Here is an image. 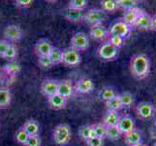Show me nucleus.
<instances>
[{"label": "nucleus", "instance_id": "nucleus-13", "mask_svg": "<svg viewBox=\"0 0 156 146\" xmlns=\"http://www.w3.org/2000/svg\"><path fill=\"white\" fill-rule=\"evenodd\" d=\"M58 81L55 79H46L41 85V93L47 97L57 94Z\"/></svg>", "mask_w": 156, "mask_h": 146}, {"label": "nucleus", "instance_id": "nucleus-8", "mask_svg": "<svg viewBox=\"0 0 156 146\" xmlns=\"http://www.w3.org/2000/svg\"><path fill=\"white\" fill-rule=\"evenodd\" d=\"M131 30H132L131 26L126 24L122 20L115 21V23H112L111 24L109 29H108L109 35H116V36L122 37V38H125V37L131 32Z\"/></svg>", "mask_w": 156, "mask_h": 146}, {"label": "nucleus", "instance_id": "nucleus-11", "mask_svg": "<svg viewBox=\"0 0 156 146\" xmlns=\"http://www.w3.org/2000/svg\"><path fill=\"white\" fill-rule=\"evenodd\" d=\"M95 88V84L90 78H80L75 84L74 91L79 95H87L91 93Z\"/></svg>", "mask_w": 156, "mask_h": 146}, {"label": "nucleus", "instance_id": "nucleus-1", "mask_svg": "<svg viewBox=\"0 0 156 146\" xmlns=\"http://www.w3.org/2000/svg\"><path fill=\"white\" fill-rule=\"evenodd\" d=\"M150 68H151L150 59L146 54H136L130 59L131 74L138 80L146 79L150 73Z\"/></svg>", "mask_w": 156, "mask_h": 146}, {"label": "nucleus", "instance_id": "nucleus-37", "mask_svg": "<svg viewBox=\"0 0 156 146\" xmlns=\"http://www.w3.org/2000/svg\"><path fill=\"white\" fill-rule=\"evenodd\" d=\"M108 42H110L112 46H115L117 49H120L124 45V38L116 35H109L108 36Z\"/></svg>", "mask_w": 156, "mask_h": 146}, {"label": "nucleus", "instance_id": "nucleus-18", "mask_svg": "<svg viewBox=\"0 0 156 146\" xmlns=\"http://www.w3.org/2000/svg\"><path fill=\"white\" fill-rule=\"evenodd\" d=\"M123 137L127 146H136L143 143V133L138 129H134L132 132L124 134Z\"/></svg>", "mask_w": 156, "mask_h": 146}, {"label": "nucleus", "instance_id": "nucleus-29", "mask_svg": "<svg viewBox=\"0 0 156 146\" xmlns=\"http://www.w3.org/2000/svg\"><path fill=\"white\" fill-rule=\"evenodd\" d=\"M105 104H106L107 110H112V111L119 112L122 109L119 94H117L115 96L112 97V99H111L110 100H108L107 102H105Z\"/></svg>", "mask_w": 156, "mask_h": 146}, {"label": "nucleus", "instance_id": "nucleus-6", "mask_svg": "<svg viewBox=\"0 0 156 146\" xmlns=\"http://www.w3.org/2000/svg\"><path fill=\"white\" fill-rule=\"evenodd\" d=\"M136 114L143 121L149 120L155 114V106L150 101H141L136 106Z\"/></svg>", "mask_w": 156, "mask_h": 146}, {"label": "nucleus", "instance_id": "nucleus-33", "mask_svg": "<svg viewBox=\"0 0 156 146\" xmlns=\"http://www.w3.org/2000/svg\"><path fill=\"white\" fill-rule=\"evenodd\" d=\"M88 2L87 0H71L68 4V9L78 10V11H83L85 7L87 6Z\"/></svg>", "mask_w": 156, "mask_h": 146}, {"label": "nucleus", "instance_id": "nucleus-16", "mask_svg": "<svg viewBox=\"0 0 156 146\" xmlns=\"http://www.w3.org/2000/svg\"><path fill=\"white\" fill-rule=\"evenodd\" d=\"M142 11H143V9L139 8V7L124 11V12H123V15H122V21L129 26L133 28L134 24H135V23L137 21L138 18L140 17V15H141Z\"/></svg>", "mask_w": 156, "mask_h": 146}, {"label": "nucleus", "instance_id": "nucleus-32", "mask_svg": "<svg viewBox=\"0 0 156 146\" xmlns=\"http://www.w3.org/2000/svg\"><path fill=\"white\" fill-rule=\"evenodd\" d=\"M79 137L85 142L88 138L92 137V127L91 125H83L79 129Z\"/></svg>", "mask_w": 156, "mask_h": 146}, {"label": "nucleus", "instance_id": "nucleus-41", "mask_svg": "<svg viewBox=\"0 0 156 146\" xmlns=\"http://www.w3.org/2000/svg\"><path fill=\"white\" fill-rule=\"evenodd\" d=\"M33 1L32 0H16L14 2L15 6L19 8V9H25V8H28L30 7Z\"/></svg>", "mask_w": 156, "mask_h": 146}, {"label": "nucleus", "instance_id": "nucleus-15", "mask_svg": "<svg viewBox=\"0 0 156 146\" xmlns=\"http://www.w3.org/2000/svg\"><path fill=\"white\" fill-rule=\"evenodd\" d=\"M133 28H136L137 29L142 31L150 30V28H151V16L147 14V12H146L144 10H143Z\"/></svg>", "mask_w": 156, "mask_h": 146}, {"label": "nucleus", "instance_id": "nucleus-20", "mask_svg": "<svg viewBox=\"0 0 156 146\" xmlns=\"http://www.w3.org/2000/svg\"><path fill=\"white\" fill-rule=\"evenodd\" d=\"M120 114L117 111L107 110L103 118V124L105 126H117L118 121H119Z\"/></svg>", "mask_w": 156, "mask_h": 146}, {"label": "nucleus", "instance_id": "nucleus-3", "mask_svg": "<svg viewBox=\"0 0 156 146\" xmlns=\"http://www.w3.org/2000/svg\"><path fill=\"white\" fill-rule=\"evenodd\" d=\"M97 55L98 58L103 62H114L118 58L119 49L115 48L110 42L106 41L98 48Z\"/></svg>", "mask_w": 156, "mask_h": 146}, {"label": "nucleus", "instance_id": "nucleus-43", "mask_svg": "<svg viewBox=\"0 0 156 146\" xmlns=\"http://www.w3.org/2000/svg\"><path fill=\"white\" fill-rule=\"evenodd\" d=\"M150 30L156 31V14L151 16V28H150Z\"/></svg>", "mask_w": 156, "mask_h": 146}, {"label": "nucleus", "instance_id": "nucleus-2", "mask_svg": "<svg viewBox=\"0 0 156 146\" xmlns=\"http://www.w3.org/2000/svg\"><path fill=\"white\" fill-rule=\"evenodd\" d=\"M72 137V129L71 127L67 124H59L52 132V138L55 140V142L57 144L65 145L67 144Z\"/></svg>", "mask_w": 156, "mask_h": 146}, {"label": "nucleus", "instance_id": "nucleus-40", "mask_svg": "<svg viewBox=\"0 0 156 146\" xmlns=\"http://www.w3.org/2000/svg\"><path fill=\"white\" fill-rule=\"evenodd\" d=\"M87 146H104L105 142L104 139L98 138V137H90L85 141Z\"/></svg>", "mask_w": 156, "mask_h": 146}, {"label": "nucleus", "instance_id": "nucleus-45", "mask_svg": "<svg viewBox=\"0 0 156 146\" xmlns=\"http://www.w3.org/2000/svg\"><path fill=\"white\" fill-rule=\"evenodd\" d=\"M155 111H156V105H155Z\"/></svg>", "mask_w": 156, "mask_h": 146}, {"label": "nucleus", "instance_id": "nucleus-12", "mask_svg": "<svg viewBox=\"0 0 156 146\" xmlns=\"http://www.w3.org/2000/svg\"><path fill=\"white\" fill-rule=\"evenodd\" d=\"M55 48L52 43L47 38H41L36 42L34 46V51L37 57H43V56H49L52 49Z\"/></svg>", "mask_w": 156, "mask_h": 146}, {"label": "nucleus", "instance_id": "nucleus-19", "mask_svg": "<svg viewBox=\"0 0 156 146\" xmlns=\"http://www.w3.org/2000/svg\"><path fill=\"white\" fill-rule=\"evenodd\" d=\"M74 92V87L71 83V81L69 80H61L58 81V90L57 94L62 95L63 97L69 99L72 96Z\"/></svg>", "mask_w": 156, "mask_h": 146}, {"label": "nucleus", "instance_id": "nucleus-14", "mask_svg": "<svg viewBox=\"0 0 156 146\" xmlns=\"http://www.w3.org/2000/svg\"><path fill=\"white\" fill-rule=\"evenodd\" d=\"M89 35L95 41H103L109 36V31L104 24H96L90 28Z\"/></svg>", "mask_w": 156, "mask_h": 146}, {"label": "nucleus", "instance_id": "nucleus-21", "mask_svg": "<svg viewBox=\"0 0 156 146\" xmlns=\"http://www.w3.org/2000/svg\"><path fill=\"white\" fill-rule=\"evenodd\" d=\"M83 11H78L73 9H67L64 12V17L71 23H80L83 20Z\"/></svg>", "mask_w": 156, "mask_h": 146}, {"label": "nucleus", "instance_id": "nucleus-34", "mask_svg": "<svg viewBox=\"0 0 156 146\" xmlns=\"http://www.w3.org/2000/svg\"><path fill=\"white\" fill-rule=\"evenodd\" d=\"M29 136L27 133H26V132L23 129V128L21 127L20 128L17 132H16V134H15V139H16V141H17L19 144H21V145H23L26 143V141H27V139H28Z\"/></svg>", "mask_w": 156, "mask_h": 146}, {"label": "nucleus", "instance_id": "nucleus-7", "mask_svg": "<svg viewBox=\"0 0 156 146\" xmlns=\"http://www.w3.org/2000/svg\"><path fill=\"white\" fill-rule=\"evenodd\" d=\"M89 37L84 32H77L71 38V47L77 51H85L89 48Z\"/></svg>", "mask_w": 156, "mask_h": 146}, {"label": "nucleus", "instance_id": "nucleus-24", "mask_svg": "<svg viewBox=\"0 0 156 146\" xmlns=\"http://www.w3.org/2000/svg\"><path fill=\"white\" fill-rule=\"evenodd\" d=\"M119 97H120L122 109L130 108L134 104V101H135V96H134L132 93H130V92H128V91L119 94Z\"/></svg>", "mask_w": 156, "mask_h": 146}, {"label": "nucleus", "instance_id": "nucleus-9", "mask_svg": "<svg viewBox=\"0 0 156 146\" xmlns=\"http://www.w3.org/2000/svg\"><path fill=\"white\" fill-rule=\"evenodd\" d=\"M4 39L9 42H17L20 41L23 36V31L18 24H9L4 29L3 32Z\"/></svg>", "mask_w": 156, "mask_h": 146}, {"label": "nucleus", "instance_id": "nucleus-39", "mask_svg": "<svg viewBox=\"0 0 156 146\" xmlns=\"http://www.w3.org/2000/svg\"><path fill=\"white\" fill-rule=\"evenodd\" d=\"M41 144L42 139L39 134H37V136H30L24 146H41Z\"/></svg>", "mask_w": 156, "mask_h": 146}, {"label": "nucleus", "instance_id": "nucleus-28", "mask_svg": "<svg viewBox=\"0 0 156 146\" xmlns=\"http://www.w3.org/2000/svg\"><path fill=\"white\" fill-rule=\"evenodd\" d=\"M91 127H92V137H98L102 139L106 138L107 126H105L103 123L93 124Z\"/></svg>", "mask_w": 156, "mask_h": 146}, {"label": "nucleus", "instance_id": "nucleus-31", "mask_svg": "<svg viewBox=\"0 0 156 146\" xmlns=\"http://www.w3.org/2000/svg\"><path fill=\"white\" fill-rule=\"evenodd\" d=\"M101 5V10H103L105 13H114L116 11L117 5H116V0H102L100 2Z\"/></svg>", "mask_w": 156, "mask_h": 146}, {"label": "nucleus", "instance_id": "nucleus-27", "mask_svg": "<svg viewBox=\"0 0 156 146\" xmlns=\"http://www.w3.org/2000/svg\"><path fill=\"white\" fill-rule=\"evenodd\" d=\"M3 70L5 73L10 75V76H16V75L20 72L21 66L17 62H10L7 64H5L3 67Z\"/></svg>", "mask_w": 156, "mask_h": 146}, {"label": "nucleus", "instance_id": "nucleus-30", "mask_svg": "<svg viewBox=\"0 0 156 146\" xmlns=\"http://www.w3.org/2000/svg\"><path fill=\"white\" fill-rule=\"evenodd\" d=\"M139 1L137 0H116V5L118 9L127 11L133 8L139 7Z\"/></svg>", "mask_w": 156, "mask_h": 146}, {"label": "nucleus", "instance_id": "nucleus-44", "mask_svg": "<svg viewBox=\"0 0 156 146\" xmlns=\"http://www.w3.org/2000/svg\"><path fill=\"white\" fill-rule=\"evenodd\" d=\"M136 146H147V145L144 144V143H141V144H139V145H136Z\"/></svg>", "mask_w": 156, "mask_h": 146}, {"label": "nucleus", "instance_id": "nucleus-26", "mask_svg": "<svg viewBox=\"0 0 156 146\" xmlns=\"http://www.w3.org/2000/svg\"><path fill=\"white\" fill-rule=\"evenodd\" d=\"M123 137V134L120 133L119 129L117 126H108L106 132V138H108L111 141H116Z\"/></svg>", "mask_w": 156, "mask_h": 146}, {"label": "nucleus", "instance_id": "nucleus-10", "mask_svg": "<svg viewBox=\"0 0 156 146\" xmlns=\"http://www.w3.org/2000/svg\"><path fill=\"white\" fill-rule=\"evenodd\" d=\"M117 128L119 129L120 133L124 136V134L132 132L134 129H136V121L129 114L121 115L117 124Z\"/></svg>", "mask_w": 156, "mask_h": 146}, {"label": "nucleus", "instance_id": "nucleus-5", "mask_svg": "<svg viewBox=\"0 0 156 146\" xmlns=\"http://www.w3.org/2000/svg\"><path fill=\"white\" fill-rule=\"evenodd\" d=\"M108 20V14L101 9H90L83 16V21L88 24L96 25L103 24V23Z\"/></svg>", "mask_w": 156, "mask_h": 146}, {"label": "nucleus", "instance_id": "nucleus-42", "mask_svg": "<svg viewBox=\"0 0 156 146\" xmlns=\"http://www.w3.org/2000/svg\"><path fill=\"white\" fill-rule=\"evenodd\" d=\"M12 44V43H10L9 41L5 40V39H1L0 40V57H3L4 53L6 52V50L8 49V47Z\"/></svg>", "mask_w": 156, "mask_h": 146}, {"label": "nucleus", "instance_id": "nucleus-17", "mask_svg": "<svg viewBox=\"0 0 156 146\" xmlns=\"http://www.w3.org/2000/svg\"><path fill=\"white\" fill-rule=\"evenodd\" d=\"M47 99H48V104H49V106L51 109H55V110L64 109L68 103V99L58 94L51 95L50 97H47Z\"/></svg>", "mask_w": 156, "mask_h": 146}, {"label": "nucleus", "instance_id": "nucleus-35", "mask_svg": "<svg viewBox=\"0 0 156 146\" xmlns=\"http://www.w3.org/2000/svg\"><path fill=\"white\" fill-rule=\"evenodd\" d=\"M18 56V48L16 47L14 44H11L8 49L6 50V52L4 53L3 55V58L4 59H7V61H13Z\"/></svg>", "mask_w": 156, "mask_h": 146}, {"label": "nucleus", "instance_id": "nucleus-22", "mask_svg": "<svg viewBox=\"0 0 156 146\" xmlns=\"http://www.w3.org/2000/svg\"><path fill=\"white\" fill-rule=\"evenodd\" d=\"M12 101V93L8 88H0V109L7 108Z\"/></svg>", "mask_w": 156, "mask_h": 146}, {"label": "nucleus", "instance_id": "nucleus-23", "mask_svg": "<svg viewBox=\"0 0 156 146\" xmlns=\"http://www.w3.org/2000/svg\"><path fill=\"white\" fill-rule=\"evenodd\" d=\"M23 128L29 137L30 136H37V134H39V132H40V126H39L38 122H37L36 120H33V119L26 121L23 124Z\"/></svg>", "mask_w": 156, "mask_h": 146}, {"label": "nucleus", "instance_id": "nucleus-36", "mask_svg": "<svg viewBox=\"0 0 156 146\" xmlns=\"http://www.w3.org/2000/svg\"><path fill=\"white\" fill-rule=\"evenodd\" d=\"M51 61L53 66H57V64L61 63V50L58 48H53L52 51L49 55Z\"/></svg>", "mask_w": 156, "mask_h": 146}, {"label": "nucleus", "instance_id": "nucleus-25", "mask_svg": "<svg viewBox=\"0 0 156 146\" xmlns=\"http://www.w3.org/2000/svg\"><path fill=\"white\" fill-rule=\"evenodd\" d=\"M117 95L116 91L114 87L112 86H105L104 88H102L101 91L99 92V97L101 100H103L104 102H107L108 100H110L114 96Z\"/></svg>", "mask_w": 156, "mask_h": 146}, {"label": "nucleus", "instance_id": "nucleus-38", "mask_svg": "<svg viewBox=\"0 0 156 146\" xmlns=\"http://www.w3.org/2000/svg\"><path fill=\"white\" fill-rule=\"evenodd\" d=\"M38 63L42 68H51L53 66V64L51 61L49 56H43V57H38Z\"/></svg>", "mask_w": 156, "mask_h": 146}, {"label": "nucleus", "instance_id": "nucleus-4", "mask_svg": "<svg viewBox=\"0 0 156 146\" xmlns=\"http://www.w3.org/2000/svg\"><path fill=\"white\" fill-rule=\"evenodd\" d=\"M82 62V57L79 51L72 47L65 48L61 51V63L69 67L78 66Z\"/></svg>", "mask_w": 156, "mask_h": 146}]
</instances>
